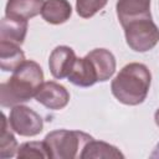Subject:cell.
Segmentation results:
<instances>
[{
  "label": "cell",
  "instance_id": "obj_1",
  "mask_svg": "<svg viewBox=\"0 0 159 159\" xmlns=\"http://www.w3.org/2000/svg\"><path fill=\"white\" fill-rule=\"evenodd\" d=\"M43 83V72L35 61H25L19 66L7 82L0 86V103L2 107H14L35 97Z\"/></svg>",
  "mask_w": 159,
  "mask_h": 159
},
{
  "label": "cell",
  "instance_id": "obj_2",
  "mask_svg": "<svg viewBox=\"0 0 159 159\" xmlns=\"http://www.w3.org/2000/svg\"><path fill=\"white\" fill-rule=\"evenodd\" d=\"M152 75L148 67L139 62L125 65L111 83L112 94L123 104L138 106L148 96Z\"/></svg>",
  "mask_w": 159,
  "mask_h": 159
},
{
  "label": "cell",
  "instance_id": "obj_18",
  "mask_svg": "<svg viewBox=\"0 0 159 159\" xmlns=\"http://www.w3.org/2000/svg\"><path fill=\"white\" fill-rule=\"evenodd\" d=\"M108 0H76V11L83 19H89L107 5Z\"/></svg>",
  "mask_w": 159,
  "mask_h": 159
},
{
  "label": "cell",
  "instance_id": "obj_5",
  "mask_svg": "<svg viewBox=\"0 0 159 159\" xmlns=\"http://www.w3.org/2000/svg\"><path fill=\"white\" fill-rule=\"evenodd\" d=\"M11 129L22 137H35L42 132L43 120L39 113L30 107L16 104L11 108L9 116Z\"/></svg>",
  "mask_w": 159,
  "mask_h": 159
},
{
  "label": "cell",
  "instance_id": "obj_19",
  "mask_svg": "<svg viewBox=\"0 0 159 159\" xmlns=\"http://www.w3.org/2000/svg\"><path fill=\"white\" fill-rule=\"evenodd\" d=\"M150 158H159V143L155 145V148L153 149L152 154H150Z\"/></svg>",
  "mask_w": 159,
  "mask_h": 159
},
{
  "label": "cell",
  "instance_id": "obj_14",
  "mask_svg": "<svg viewBox=\"0 0 159 159\" xmlns=\"http://www.w3.org/2000/svg\"><path fill=\"white\" fill-rule=\"evenodd\" d=\"M25 61V53L20 48V45L0 41V67L2 71L14 72Z\"/></svg>",
  "mask_w": 159,
  "mask_h": 159
},
{
  "label": "cell",
  "instance_id": "obj_8",
  "mask_svg": "<svg viewBox=\"0 0 159 159\" xmlns=\"http://www.w3.org/2000/svg\"><path fill=\"white\" fill-rule=\"evenodd\" d=\"M77 57L75 51L68 46H57L50 55L48 58V67L51 75L57 78L62 80L68 77L71 73Z\"/></svg>",
  "mask_w": 159,
  "mask_h": 159
},
{
  "label": "cell",
  "instance_id": "obj_12",
  "mask_svg": "<svg viewBox=\"0 0 159 159\" xmlns=\"http://www.w3.org/2000/svg\"><path fill=\"white\" fill-rule=\"evenodd\" d=\"M67 78L71 83L80 87H89L98 82L97 73L87 56L76 60L75 66Z\"/></svg>",
  "mask_w": 159,
  "mask_h": 159
},
{
  "label": "cell",
  "instance_id": "obj_9",
  "mask_svg": "<svg viewBox=\"0 0 159 159\" xmlns=\"http://www.w3.org/2000/svg\"><path fill=\"white\" fill-rule=\"evenodd\" d=\"M86 56L92 62L98 82L108 81L116 72V58L111 51L106 48H94Z\"/></svg>",
  "mask_w": 159,
  "mask_h": 159
},
{
  "label": "cell",
  "instance_id": "obj_13",
  "mask_svg": "<svg viewBox=\"0 0 159 159\" xmlns=\"http://www.w3.org/2000/svg\"><path fill=\"white\" fill-rule=\"evenodd\" d=\"M72 14V6L67 0H46L41 11L43 20L52 25L66 22Z\"/></svg>",
  "mask_w": 159,
  "mask_h": 159
},
{
  "label": "cell",
  "instance_id": "obj_10",
  "mask_svg": "<svg viewBox=\"0 0 159 159\" xmlns=\"http://www.w3.org/2000/svg\"><path fill=\"white\" fill-rule=\"evenodd\" d=\"M43 4V0H7L5 16L29 20L41 14Z\"/></svg>",
  "mask_w": 159,
  "mask_h": 159
},
{
  "label": "cell",
  "instance_id": "obj_11",
  "mask_svg": "<svg viewBox=\"0 0 159 159\" xmlns=\"http://www.w3.org/2000/svg\"><path fill=\"white\" fill-rule=\"evenodd\" d=\"M27 32V20L5 16L0 25V41L22 45Z\"/></svg>",
  "mask_w": 159,
  "mask_h": 159
},
{
  "label": "cell",
  "instance_id": "obj_16",
  "mask_svg": "<svg viewBox=\"0 0 159 159\" xmlns=\"http://www.w3.org/2000/svg\"><path fill=\"white\" fill-rule=\"evenodd\" d=\"M17 142L15 135L11 132V127L9 119H6L5 114H2V130L0 138V157L1 158H11L17 153Z\"/></svg>",
  "mask_w": 159,
  "mask_h": 159
},
{
  "label": "cell",
  "instance_id": "obj_20",
  "mask_svg": "<svg viewBox=\"0 0 159 159\" xmlns=\"http://www.w3.org/2000/svg\"><path fill=\"white\" fill-rule=\"evenodd\" d=\"M154 120H155V124L159 127V109H157V112L154 114Z\"/></svg>",
  "mask_w": 159,
  "mask_h": 159
},
{
  "label": "cell",
  "instance_id": "obj_3",
  "mask_svg": "<svg viewBox=\"0 0 159 159\" xmlns=\"http://www.w3.org/2000/svg\"><path fill=\"white\" fill-rule=\"evenodd\" d=\"M93 138L80 130L57 129L50 132L43 142L50 153V158L53 159H72L80 158L83 148Z\"/></svg>",
  "mask_w": 159,
  "mask_h": 159
},
{
  "label": "cell",
  "instance_id": "obj_17",
  "mask_svg": "<svg viewBox=\"0 0 159 159\" xmlns=\"http://www.w3.org/2000/svg\"><path fill=\"white\" fill-rule=\"evenodd\" d=\"M17 158H50L48 149L45 142H26L22 143L16 153Z\"/></svg>",
  "mask_w": 159,
  "mask_h": 159
},
{
  "label": "cell",
  "instance_id": "obj_15",
  "mask_svg": "<svg viewBox=\"0 0 159 159\" xmlns=\"http://www.w3.org/2000/svg\"><path fill=\"white\" fill-rule=\"evenodd\" d=\"M82 159H99V158H124V155L117 149L116 147L101 142V140H94L92 139L86 144L83 148L81 157Z\"/></svg>",
  "mask_w": 159,
  "mask_h": 159
},
{
  "label": "cell",
  "instance_id": "obj_6",
  "mask_svg": "<svg viewBox=\"0 0 159 159\" xmlns=\"http://www.w3.org/2000/svg\"><path fill=\"white\" fill-rule=\"evenodd\" d=\"M35 99L48 109L60 111L68 104L70 93L65 86L53 81H47L40 86L35 94Z\"/></svg>",
  "mask_w": 159,
  "mask_h": 159
},
{
  "label": "cell",
  "instance_id": "obj_4",
  "mask_svg": "<svg viewBox=\"0 0 159 159\" xmlns=\"http://www.w3.org/2000/svg\"><path fill=\"white\" fill-rule=\"evenodd\" d=\"M127 45L135 52H147L159 42V29L152 19H140L124 27Z\"/></svg>",
  "mask_w": 159,
  "mask_h": 159
},
{
  "label": "cell",
  "instance_id": "obj_7",
  "mask_svg": "<svg viewBox=\"0 0 159 159\" xmlns=\"http://www.w3.org/2000/svg\"><path fill=\"white\" fill-rule=\"evenodd\" d=\"M116 10L122 27L135 20L152 19L150 0H118Z\"/></svg>",
  "mask_w": 159,
  "mask_h": 159
}]
</instances>
